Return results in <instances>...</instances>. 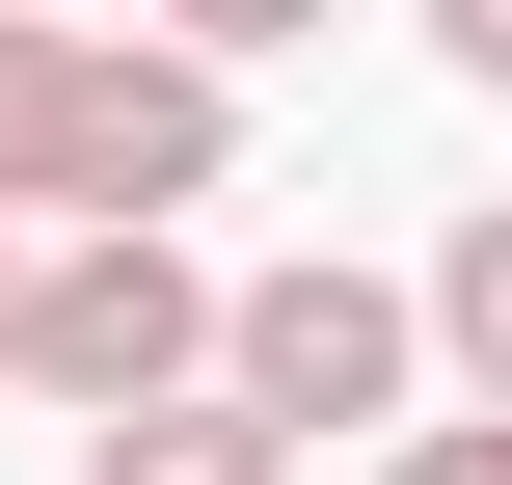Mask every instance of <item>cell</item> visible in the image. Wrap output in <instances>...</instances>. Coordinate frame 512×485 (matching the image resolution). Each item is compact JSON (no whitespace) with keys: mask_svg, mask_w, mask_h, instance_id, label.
Returning <instances> with one entry per match:
<instances>
[{"mask_svg":"<svg viewBox=\"0 0 512 485\" xmlns=\"http://www.w3.org/2000/svg\"><path fill=\"white\" fill-rule=\"evenodd\" d=\"M243 162V108L135 27H0V243H162Z\"/></svg>","mask_w":512,"mask_h":485,"instance_id":"6da1fadb","label":"cell"},{"mask_svg":"<svg viewBox=\"0 0 512 485\" xmlns=\"http://www.w3.org/2000/svg\"><path fill=\"white\" fill-rule=\"evenodd\" d=\"M216 405L270 432V459H378L405 405H432V324H405V270H351V243H297V270H243L216 297Z\"/></svg>","mask_w":512,"mask_h":485,"instance_id":"7a4b0ae2","label":"cell"},{"mask_svg":"<svg viewBox=\"0 0 512 485\" xmlns=\"http://www.w3.org/2000/svg\"><path fill=\"white\" fill-rule=\"evenodd\" d=\"M0 378H27L54 432H135V405H189V378H216V270H189V243H27Z\"/></svg>","mask_w":512,"mask_h":485,"instance_id":"3957f363","label":"cell"},{"mask_svg":"<svg viewBox=\"0 0 512 485\" xmlns=\"http://www.w3.org/2000/svg\"><path fill=\"white\" fill-rule=\"evenodd\" d=\"M432 351H459V432H512V216H459L432 243V297H405Z\"/></svg>","mask_w":512,"mask_h":485,"instance_id":"277c9868","label":"cell"},{"mask_svg":"<svg viewBox=\"0 0 512 485\" xmlns=\"http://www.w3.org/2000/svg\"><path fill=\"white\" fill-rule=\"evenodd\" d=\"M81 485H297V459H270V432H243L216 378H189V405H135V432H81Z\"/></svg>","mask_w":512,"mask_h":485,"instance_id":"5b68a950","label":"cell"},{"mask_svg":"<svg viewBox=\"0 0 512 485\" xmlns=\"http://www.w3.org/2000/svg\"><path fill=\"white\" fill-rule=\"evenodd\" d=\"M351 485H512V432H378Z\"/></svg>","mask_w":512,"mask_h":485,"instance_id":"8992f818","label":"cell"},{"mask_svg":"<svg viewBox=\"0 0 512 485\" xmlns=\"http://www.w3.org/2000/svg\"><path fill=\"white\" fill-rule=\"evenodd\" d=\"M432 54H459V81H486V108H512V0H432Z\"/></svg>","mask_w":512,"mask_h":485,"instance_id":"52a82bcc","label":"cell"},{"mask_svg":"<svg viewBox=\"0 0 512 485\" xmlns=\"http://www.w3.org/2000/svg\"><path fill=\"white\" fill-rule=\"evenodd\" d=\"M0 324H27V243H0Z\"/></svg>","mask_w":512,"mask_h":485,"instance_id":"ba28073f","label":"cell"}]
</instances>
